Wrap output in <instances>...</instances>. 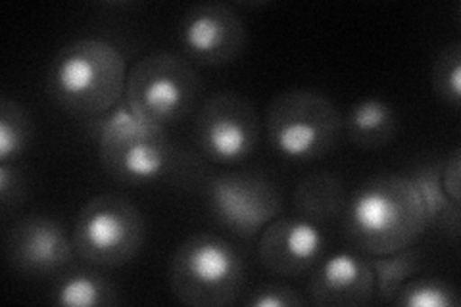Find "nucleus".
<instances>
[{"label": "nucleus", "instance_id": "f257e3e1", "mask_svg": "<svg viewBox=\"0 0 461 307\" xmlns=\"http://www.w3.org/2000/svg\"><path fill=\"white\" fill-rule=\"evenodd\" d=\"M342 227L356 250L366 256H384L420 240L427 219L410 177L377 175L348 196Z\"/></svg>", "mask_w": 461, "mask_h": 307}, {"label": "nucleus", "instance_id": "f03ea898", "mask_svg": "<svg viewBox=\"0 0 461 307\" xmlns=\"http://www.w3.org/2000/svg\"><path fill=\"white\" fill-rule=\"evenodd\" d=\"M127 73L123 54L108 41L77 39L54 56L49 85L66 112L93 120L120 104Z\"/></svg>", "mask_w": 461, "mask_h": 307}, {"label": "nucleus", "instance_id": "7ed1b4c3", "mask_svg": "<svg viewBox=\"0 0 461 307\" xmlns=\"http://www.w3.org/2000/svg\"><path fill=\"white\" fill-rule=\"evenodd\" d=\"M93 133L104 169L127 185H152L176 177L183 169L181 158L164 127L140 120L127 104L93 118Z\"/></svg>", "mask_w": 461, "mask_h": 307}, {"label": "nucleus", "instance_id": "20e7f679", "mask_svg": "<svg viewBox=\"0 0 461 307\" xmlns=\"http://www.w3.org/2000/svg\"><path fill=\"white\" fill-rule=\"evenodd\" d=\"M247 269L237 248L212 232L185 239L169 261L173 296L189 307H227L239 302Z\"/></svg>", "mask_w": 461, "mask_h": 307}, {"label": "nucleus", "instance_id": "39448f33", "mask_svg": "<svg viewBox=\"0 0 461 307\" xmlns=\"http://www.w3.org/2000/svg\"><path fill=\"white\" fill-rule=\"evenodd\" d=\"M342 115L325 95L310 89L283 91L266 112V135L273 152L291 162H315L335 150Z\"/></svg>", "mask_w": 461, "mask_h": 307}, {"label": "nucleus", "instance_id": "423d86ee", "mask_svg": "<svg viewBox=\"0 0 461 307\" xmlns=\"http://www.w3.org/2000/svg\"><path fill=\"white\" fill-rule=\"evenodd\" d=\"M200 95V79L185 58L171 52L142 56L127 73L125 104L140 120L167 127L189 115Z\"/></svg>", "mask_w": 461, "mask_h": 307}, {"label": "nucleus", "instance_id": "0eeeda50", "mask_svg": "<svg viewBox=\"0 0 461 307\" xmlns=\"http://www.w3.org/2000/svg\"><path fill=\"white\" fill-rule=\"evenodd\" d=\"M147 225L133 202L120 194H98L79 210L74 235L76 254L95 267H123L142 250Z\"/></svg>", "mask_w": 461, "mask_h": 307}, {"label": "nucleus", "instance_id": "6e6552de", "mask_svg": "<svg viewBox=\"0 0 461 307\" xmlns=\"http://www.w3.org/2000/svg\"><path fill=\"white\" fill-rule=\"evenodd\" d=\"M262 123L252 102L239 93L221 91L198 110L194 140L210 162L229 166L249 159L259 142Z\"/></svg>", "mask_w": 461, "mask_h": 307}, {"label": "nucleus", "instance_id": "1a4fd4ad", "mask_svg": "<svg viewBox=\"0 0 461 307\" xmlns=\"http://www.w3.org/2000/svg\"><path fill=\"white\" fill-rule=\"evenodd\" d=\"M208 210L215 221L240 239L259 235L283 210L276 183L254 173H223L206 183Z\"/></svg>", "mask_w": 461, "mask_h": 307}, {"label": "nucleus", "instance_id": "9d476101", "mask_svg": "<svg viewBox=\"0 0 461 307\" xmlns=\"http://www.w3.org/2000/svg\"><path fill=\"white\" fill-rule=\"evenodd\" d=\"M177 33L186 56L210 68L235 62L247 47V25L221 3L191 6L183 14Z\"/></svg>", "mask_w": 461, "mask_h": 307}, {"label": "nucleus", "instance_id": "9b49d317", "mask_svg": "<svg viewBox=\"0 0 461 307\" xmlns=\"http://www.w3.org/2000/svg\"><path fill=\"white\" fill-rule=\"evenodd\" d=\"M321 225L306 217H277L259 232L258 256L262 266L281 276H302L325 257Z\"/></svg>", "mask_w": 461, "mask_h": 307}, {"label": "nucleus", "instance_id": "f8f14e48", "mask_svg": "<svg viewBox=\"0 0 461 307\" xmlns=\"http://www.w3.org/2000/svg\"><path fill=\"white\" fill-rule=\"evenodd\" d=\"M5 252L12 269L29 276H47L66 269L76 248L60 223L33 215L8 230Z\"/></svg>", "mask_w": 461, "mask_h": 307}, {"label": "nucleus", "instance_id": "ddd939ff", "mask_svg": "<svg viewBox=\"0 0 461 307\" xmlns=\"http://www.w3.org/2000/svg\"><path fill=\"white\" fill-rule=\"evenodd\" d=\"M375 296L371 257L340 250L317 263L308 286V302L320 307H364Z\"/></svg>", "mask_w": 461, "mask_h": 307}, {"label": "nucleus", "instance_id": "4468645a", "mask_svg": "<svg viewBox=\"0 0 461 307\" xmlns=\"http://www.w3.org/2000/svg\"><path fill=\"white\" fill-rule=\"evenodd\" d=\"M293 202L296 213L308 221L323 225L344 213L348 193L342 177L333 171H312L294 188Z\"/></svg>", "mask_w": 461, "mask_h": 307}, {"label": "nucleus", "instance_id": "2eb2a0df", "mask_svg": "<svg viewBox=\"0 0 461 307\" xmlns=\"http://www.w3.org/2000/svg\"><path fill=\"white\" fill-rule=\"evenodd\" d=\"M396 112L383 98H362L350 106L342 129L357 149L379 150L396 135Z\"/></svg>", "mask_w": 461, "mask_h": 307}, {"label": "nucleus", "instance_id": "dca6fc26", "mask_svg": "<svg viewBox=\"0 0 461 307\" xmlns=\"http://www.w3.org/2000/svg\"><path fill=\"white\" fill-rule=\"evenodd\" d=\"M440 169L442 162L420 166L413 171L410 181L413 183L417 194H420L427 227H438L440 230L448 232L452 237H459L461 203L450 200L448 194H446V190L440 183Z\"/></svg>", "mask_w": 461, "mask_h": 307}, {"label": "nucleus", "instance_id": "f3484780", "mask_svg": "<svg viewBox=\"0 0 461 307\" xmlns=\"http://www.w3.org/2000/svg\"><path fill=\"white\" fill-rule=\"evenodd\" d=\"M52 302L66 307H108L118 305L120 296L115 286L95 271H69L56 281Z\"/></svg>", "mask_w": 461, "mask_h": 307}, {"label": "nucleus", "instance_id": "a211bd4d", "mask_svg": "<svg viewBox=\"0 0 461 307\" xmlns=\"http://www.w3.org/2000/svg\"><path fill=\"white\" fill-rule=\"evenodd\" d=\"M369 257L375 275V296L381 303H393L400 286L423 271L421 254L411 246L393 254Z\"/></svg>", "mask_w": 461, "mask_h": 307}, {"label": "nucleus", "instance_id": "6ab92c4d", "mask_svg": "<svg viewBox=\"0 0 461 307\" xmlns=\"http://www.w3.org/2000/svg\"><path fill=\"white\" fill-rule=\"evenodd\" d=\"M33 137L29 113L16 100H0V164H14Z\"/></svg>", "mask_w": 461, "mask_h": 307}, {"label": "nucleus", "instance_id": "aec40b11", "mask_svg": "<svg viewBox=\"0 0 461 307\" xmlns=\"http://www.w3.org/2000/svg\"><path fill=\"white\" fill-rule=\"evenodd\" d=\"M459 303V292L452 283L421 275L403 283L393 300L396 307H457Z\"/></svg>", "mask_w": 461, "mask_h": 307}, {"label": "nucleus", "instance_id": "412c9836", "mask_svg": "<svg viewBox=\"0 0 461 307\" xmlns=\"http://www.w3.org/2000/svg\"><path fill=\"white\" fill-rule=\"evenodd\" d=\"M432 86L435 93L452 108L461 104V42L446 45L432 64Z\"/></svg>", "mask_w": 461, "mask_h": 307}, {"label": "nucleus", "instance_id": "4be33fe9", "mask_svg": "<svg viewBox=\"0 0 461 307\" xmlns=\"http://www.w3.org/2000/svg\"><path fill=\"white\" fill-rule=\"evenodd\" d=\"M308 298H304L293 286L286 284H262L244 298L247 307H304Z\"/></svg>", "mask_w": 461, "mask_h": 307}, {"label": "nucleus", "instance_id": "5701e85b", "mask_svg": "<svg viewBox=\"0 0 461 307\" xmlns=\"http://www.w3.org/2000/svg\"><path fill=\"white\" fill-rule=\"evenodd\" d=\"M25 196V181L20 169L12 164H0V203L3 208H14Z\"/></svg>", "mask_w": 461, "mask_h": 307}, {"label": "nucleus", "instance_id": "b1692460", "mask_svg": "<svg viewBox=\"0 0 461 307\" xmlns=\"http://www.w3.org/2000/svg\"><path fill=\"white\" fill-rule=\"evenodd\" d=\"M440 183L450 200L461 203V150L456 149L450 158H446L440 169Z\"/></svg>", "mask_w": 461, "mask_h": 307}]
</instances>
